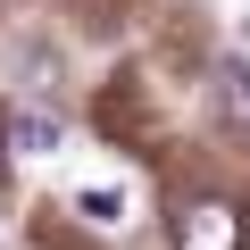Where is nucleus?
<instances>
[{"label":"nucleus","mask_w":250,"mask_h":250,"mask_svg":"<svg viewBox=\"0 0 250 250\" xmlns=\"http://www.w3.org/2000/svg\"><path fill=\"white\" fill-rule=\"evenodd\" d=\"M9 150H17V159H50V150H59V117H50V108H17V117H9Z\"/></svg>","instance_id":"nucleus-2"},{"label":"nucleus","mask_w":250,"mask_h":250,"mask_svg":"<svg viewBox=\"0 0 250 250\" xmlns=\"http://www.w3.org/2000/svg\"><path fill=\"white\" fill-rule=\"evenodd\" d=\"M217 83H225V108H233V117H242V134H250V75H242V67H225V75H217Z\"/></svg>","instance_id":"nucleus-4"},{"label":"nucleus","mask_w":250,"mask_h":250,"mask_svg":"<svg viewBox=\"0 0 250 250\" xmlns=\"http://www.w3.org/2000/svg\"><path fill=\"white\" fill-rule=\"evenodd\" d=\"M75 208H83L92 225H125V192H117V184H83V192H75Z\"/></svg>","instance_id":"nucleus-3"},{"label":"nucleus","mask_w":250,"mask_h":250,"mask_svg":"<svg viewBox=\"0 0 250 250\" xmlns=\"http://www.w3.org/2000/svg\"><path fill=\"white\" fill-rule=\"evenodd\" d=\"M250 242V225H242V208L233 200H184L175 208V250H242Z\"/></svg>","instance_id":"nucleus-1"}]
</instances>
